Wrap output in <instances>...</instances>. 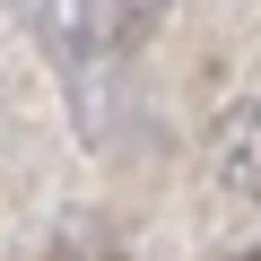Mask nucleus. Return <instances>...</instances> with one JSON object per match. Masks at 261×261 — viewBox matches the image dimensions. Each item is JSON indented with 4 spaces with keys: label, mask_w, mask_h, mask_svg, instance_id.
Instances as JSON below:
<instances>
[{
    "label": "nucleus",
    "mask_w": 261,
    "mask_h": 261,
    "mask_svg": "<svg viewBox=\"0 0 261 261\" xmlns=\"http://www.w3.org/2000/svg\"><path fill=\"white\" fill-rule=\"evenodd\" d=\"M235 261H261V252H235Z\"/></svg>",
    "instance_id": "obj_2"
},
{
    "label": "nucleus",
    "mask_w": 261,
    "mask_h": 261,
    "mask_svg": "<svg viewBox=\"0 0 261 261\" xmlns=\"http://www.w3.org/2000/svg\"><path fill=\"white\" fill-rule=\"evenodd\" d=\"M218 174L261 200V105H235V113L218 122Z\"/></svg>",
    "instance_id": "obj_1"
}]
</instances>
